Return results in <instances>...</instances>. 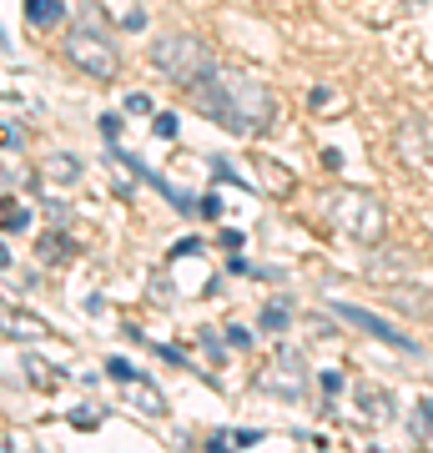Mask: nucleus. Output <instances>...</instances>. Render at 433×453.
<instances>
[{"instance_id": "nucleus-16", "label": "nucleus", "mask_w": 433, "mask_h": 453, "mask_svg": "<svg viewBox=\"0 0 433 453\" xmlns=\"http://www.w3.org/2000/svg\"><path fill=\"white\" fill-rule=\"evenodd\" d=\"M423 408H429V418H433V398H429V403H423Z\"/></svg>"}, {"instance_id": "nucleus-6", "label": "nucleus", "mask_w": 433, "mask_h": 453, "mask_svg": "<svg viewBox=\"0 0 433 453\" xmlns=\"http://www.w3.org/2000/svg\"><path fill=\"white\" fill-rule=\"evenodd\" d=\"M257 388H273V393H288V398H298V393L307 388V363H303V357H292V353H282L273 368L257 378Z\"/></svg>"}, {"instance_id": "nucleus-4", "label": "nucleus", "mask_w": 433, "mask_h": 453, "mask_svg": "<svg viewBox=\"0 0 433 453\" xmlns=\"http://www.w3.org/2000/svg\"><path fill=\"white\" fill-rule=\"evenodd\" d=\"M151 65H157L166 81H177L182 91H187V86L202 81L217 61H212V50L202 46L197 35H157V46H151Z\"/></svg>"}, {"instance_id": "nucleus-1", "label": "nucleus", "mask_w": 433, "mask_h": 453, "mask_svg": "<svg viewBox=\"0 0 433 453\" xmlns=\"http://www.w3.org/2000/svg\"><path fill=\"white\" fill-rule=\"evenodd\" d=\"M187 101H192L207 121L232 131V136H262V131H273V121H277L273 91L257 81V76H247V71H232V65H212L202 81L187 86Z\"/></svg>"}, {"instance_id": "nucleus-3", "label": "nucleus", "mask_w": 433, "mask_h": 453, "mask_svg": "<svg viewBox=\"0 0 433 453\" xmlns=\"http://www.w3.org/2000/svg\"><path fill=\"white\" fill-rule=\"evenodd\" d=\"M328 222L337 226V232H348V237H358V242H383V226H388V211L383 202L373 192H358V187H337L328 202Z\"/></svg>"}, {"instance_id": "nucleus-7", "label": "nucleus", "mask_w": 433, "mask_h": 453, "mask_svg": "<svg viewBox=\"0 0 433 453\" xmlns=\"http://www.w3.org/2000/svg\"><path fill=\"white\" fill-rule=\"evenodd\" d=\"M0 333H5V338H46V323L31 318V312L0 308Z\"/></svg>"}, {"instance_id": "nucleus-17", "label": "nucleus", "mask_w": 433, "mask_h": 453, "mask_svg": "<svg viewBox=\"0 0 433 453\" xmlns=\"http://www.w3.org/2000/svg\"><path fill=\"white\" fill-rule=\"evenodd\" d=\"M403 5H418V0H403Z\"/></svg>"}, {"instance_id": "nucleus-13", "label": "nucleus", "mask_w": 433, "mask_h": 453, "mask_svg": "<svg viewBox=\"0 0 433 453\" xmlns=\"http://www.w3.org/2000/svg\"><path fill=\"white\" fill-rule=\"evenodd\" d=\"M50 166H61V181H76V157H50Z\"/></svg>"}, {"instance_id": "nucleus-10", "label": "nucleus", "mask_w": 433, "mask_h": 453, "mask_svg": "<svg viewBox=\"0 0 433 453\" xmlns=\"http://www.w3.org/2000/svg\"><path fill=\"white\" fill-rule=\"evenodd\" d=\"M257 327H262V333H282V327H288V308H282V303H273V308L262 312V323H257Z\"/></svg>"}, {"instance_id": "nucleus-9", "label": "nucleus", "mask_w": 433, "mask_h": 453, "mask_svg": "<svg viewBox=\"0 0 433 453\" xmlns=\"http://www.w3.org/2000/svg\"><path fill=\"white\" fill-rule=\"evenodd\" d=\"M26 16H31L35 26H56V20H66V5H61V0H31V5H26Z\"/></svg>"}, {"instance_id": "nucleus-8", "label": "nucleus", "mask_w": 433, "mask_h": 453, "mask_svg": "<svg viewBox=\"0 0 433 453\" xmlns=\"http://www.w3.org/2000/svg\"><path fill=\"white\" fill-rule=\"evenodd\" d=\"M131 403H142L146 418H161V413H166V398H161L146 378H131Z\"/></svg>"}, {"instance_id": "nucleus-2", "label": "nucleus", "mask_w": 433, "mask_h": 453, "mask_svg": "<svg viewBox=\"0 0 433 453\" xmlns=\"http://www.w3.org/2000/svg\"><path fill=\"white\" fill-rule=\"evenodd\" d=\"M66 61L76 65V71H86L91 81H116V71H121V56H116L112 35L101 31L97 16H81L71 31H66Z\"/></svg>"}, {"instance_id": "nucleus-11", "label": "nucleus", "mask_w": 433, "mask_h": 453, "mask_svg": "<svg viewBox=\"0 0 433 453\" xmlns=\"http://www.w3.org/2000/svg\"><path fill=\"white\" fill-rule=\"evenodd\" d=\"M363 408H368L373 418H388V393H373V388H363Z\"/></svg>"}, {"instance_id": "nucleus-12", "label": "nucleus", "mask_w": 433, "mask_h": 453, "mask_svg": "<svg viewBox=\"0 0 433 453\" xmlns=\"http://www.w3.org/2000/svg\"><path fill=\"white\" fill-rule=\"evenodd\" d=\"M106 372H112V378H121V383H131V378H136V368H131L127 357H106Z\"/></svg>"}, {"instance_id": "nucleus-5", "label": "nucleus", "mask_w": 433, "mask_h": 453, "mask_svg": "<svg viewBox=\"0 0 433 453\" xmlns=\"http://www.w3.org/2000/svg\"><path fill=\"white\" fill-rule=\"evenodd\" d=\"M333 312L343 318V323H353L358 333H368V338H383L388 348H403V353H418V342H414V338H403L398 327H388L383 318H373V312L353 308V303H333Z\"/></svg>"}, {"instance_id": "nucleus-14", "label": "nucleus", "mask_w": 433, "mask_h": 453, "mask_svg": "<svg viewBox=\"0 0 433 453\" xmlns=\"http://www.w3.org/2000/svg\"><path fill=\"white\" fill-rule=\"evenodd\" d=\"M157 136H177V116H157Z\"/></svg>"}, {"instance_id": "nucleus-15", "label": "nucleus", "mask_w": 433, "mask_h": 453, "mask_svg": "<svg viewBox=\"0 0 433 453\" xmlns=\"http://www.w3.org/2000/svg\"><path fill=\"white\" fill-rule=\"evenodd\" d=\"M127 111H136V116H146V111H151V101H146V96H127Z\"/></svg>"}]
</instances>
